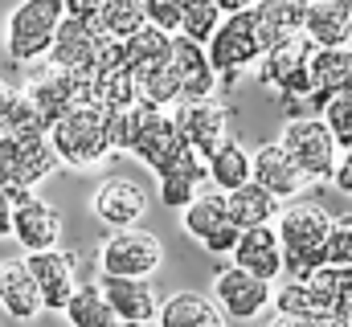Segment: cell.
<instances>
[{
    "mask_svg": "<svg viewBox=\"0 0 352 327\" xmlns=\"http://www.w3.org/2000/svg\"><path fill=\"white\" fill-rule=\"evenodd\" d=\"M266 327H352V324L336 311H320V315H283V311H274V319Z\"/></svg>",
    "mask_w": 352,
    "mask_h": 327,
    "instance_id": "cell-35",
    "label": "cell"
},
{
    "mask_svg": "<svg viewBox=\"0 0 352 327\" xmlns=\"http://www.w3.org/2000/svg\"><path fill=\"white\" fill-rule=\"evenodd\" d=\"M336 315H344V319L352 324V291L344 295V299H340V303H336Z\"/></svg>",
    "mask_w": 352,
    "mask_h": 327,
    "instance_id": "cell-39",
    "label": "cell"
},
{
    "mask_svg": "<svg viewBox=\"0 0 352 327\" xmlns=\"http://www.w3.org/2000/svg\"><path fill=\"white\" fill-rule=\"evenodd\" d=\"M90 213L107 229H131L148 217V192L127 176H107L90 196Z\"/></svg>",
    "mask_w": 352,
    "mask_h": 327,
    "instance_id": "cell-11",
    "label": "cell"
},
{
    "mask_svg": "<svg viewBox=\"0 0 352 327\" xmlns=\"http://www.w3.org/2000/svg\"><path fill=\"white\" fill-rule=\"evenodd\" d=\"M213 299L221 303V311L230 319H258L274 307V282H266L258 274L242 270L238 262H230L213 274Z\"/></svg>",
    "mask_w": 352,
    "mask_h": 327,
    "instance_id": "cell-10",
    "label": "cell"
},
{
    "mask_svg": "<svg viewBox=\"0 0 352 327\" xmlns=\"http://www.w3.org/2000/svg\"><path fill=\"white\" fill-rule=\"evenodd\" d=\"M33 278L41 282V295H45V311H66L70 299L78 295V258L66 253V249H41V253H25Z\"/></svg>",
    "mask_w": 352,
    "mask_h": 327,
    "instance_id": "cell-13",
    "label": "cell"
},
{
    "mask_svg": "<svg viewBox=\"0 0 352 327\" xmlns=\"http://www.w3.org/2000/svg\"><path fill=\"white\" fill-rule=\"evenodd\" d=\"M144 8H148V21H152V25H160V29H168V33H180V25H184L180 0H144Z\"/></svg>",
    "mask_w": 352,
    "mask_h": 327,
    "instance_id": "cell-34",
    "label": "cell"
},
{
    "mask_svg": "<svg viewBox=\"0 0 352 327\" xmlns=\"http://www.w3.org/2000/svg\"><path fill=\"white\" fill-rule=\"evenodd\" d=\"M303 33H307L320 49H340V45H349V37H352L349 4H344V0H311Z\"/></svg>",
    "mask_w": 352,
    "mask_h": 327,
    "instance_id": "cell-21",
    "label": "cell"
},
{
    "mask_svg": "<svg viewBox=\"0 0 352 327\" xmlns=\"http://www.w3.org/2000/svg\"><path fill=\"white\" fill-rule=\"evenodd\" d=\"M12 213H16V201L8 188H0V238H12Z\"/></svg>",
    "mask_w": 352,
    "mask_h": 327,
    "instance_id": "cell-37",
    "label": "cell"
},
{
    "mask_svg": "<svg viewBox=\"0 0 352 327\" xmlns=\"http://www.w3.org/2000/svg\"><path fill=\"white\" fill-rule=\"evenodd\" d=\"M173 41H176V33H168V29H160V25L148 21L140 33L127 37V66H131L135 74H144V70L168 62V58H173Z\"/></svg>",
    "mask_w": 352,
    "mask_h": 327,
    "instance_id": "cell-24",
    "label": "cell"
},
{
    "mask_svg": "<svg viewBox=\"0 0 352 327\" xmlns=\"http://www.w3.org/2000/svg\"><path fill=\"white\" fill-rule=\"evenodd\" d=\"M324 123L332 127V135H336L340 148H352V90L332 94V102L324 106Z\"/></svg>",
    "mask_w": 352,
    "mask_h": 327,
    "instance_id": "cell-32",
    "label": "cell"
},
{
    "mask_svg": "<svg viewBox=\"0 0 352 327\" xmlns=\"http://www.w3.org/2000/svg\"><path fill=\"white\" fill-rule=\"evenodd\" d=\"M278 144L291 152V160L299 164L316 184H332L336 168H340V144L332 135V127L324 123V115H303V119H287V127L278 131Z\"/></svg>",
    "mask_w": 352,
    "mask_h": 327,
    "instance_id": "cell-6",
    "label": "cell"
},
{
    "mask_svg": "<svg viewBox=\"0 0 352 327\" xmlns=\"http://www.w3.org/2000/svg\"><path fill=\"white\" fill-rule=\"evenodd\" d=\"M180 213H184V234L192 242H201L209 253H221V258L234 253V245L242 238V225L230 217V201H226L221 188L197 192V201L188 209H180Z\"/></svg>",
    "mask_w": 352,
    "mask_h": 327,
    "instance_id": "cell-8",
    "label": "cell"
},
{
    "mask_svg": "<svg viewBox=\"0 0 352 327\" xmlns=\"http://www.w3.org/2000/svg\"><path fill=\"white\" fill-rule=\"evenodd\" d=\"M303 282L311 286V295L320 299L324 311H336V303L352 291V266H332V262H324V266L311 270Z\"/></svg>",
    "mask_w": 352,
    "mask_h": 327,
    "instance_id": "cell-28",
    "label": "cell"
},
{
    "mask_svg": "<svg viewBox=\"0 0 352 327\" xmlns=\"http://www.w3.org/2000/svg\"><path fill=\"white\" fill-rule=\"evenodd\" d=\"M148 25V8H144V0H102V8H98V29L102 33H111V37H131V33H140Z\"/></svg>",
    "mask_w": 352,
    "mask_h": 327,
    "instance_id": "cell-27",
    "label": "cell"
},
{
    "mask_svg": "<svg viewBox=\"0 0 352 327\" xmlns=\"http://www.w3.org/2000/svg\"><path fill=\"white\" fill-rule=\"evenodd\" d=\"M324 253H328L332 266H352V217H332Z\"/></svg>",
    "mask_w": 352,
    "mask_h": 327,
    "instance_id": "cell-33",
    "label": "cell"
},
{
    "mask_svg": "<svg viewBox=\"0 0 352 327\" xmlns=\"http://www.w3.org/2000/svg\"><path fill=\"white\" fill-rule=\"evenodd\" d=\"M226 311L213 295H197V291H176L160 303V327H226Z\"/></svg>",
    "mask_w": 352,
    "mask_h": 327,
    "instance_id": "cell-20",
    "label": "cell"
},
{
    "mask_svg": "<svg viewBox=\"0 0 352 327\" xmlns=\"http://www.w3.org/2000/svg\"><path fill=\"white\" fill-rule=\"evenodd\" d=\"M221 4V12H246V8H254L258 0H217Z\"/></svg>",
    "mask_w": 352,
    "mask_h": 327,
    "instance_id": "cell-38",
    "label": "cell"
},
{
    "mask_svg": "<svg viewBox=\"0 0 352 327\" xmlns=\"http://www.w3.org/2000/svg\"><path fill=\"white\" fill-rule=\"evenodd\" d=\"M311 74H316V86L328 90V94H344V90H352V45H340V49H316Z\"/></svg>",
    "mask_w": 352,
    "mask_h": 327,
    "instance_id": "cell-26",
    "label": "cell"
},
{
    "mask_svg": "<svg viewBox=\"0 0 352 327\" xmlns=\"http://www.w3.org/2000/svg\"><path fill=\"white\" fill-rule=\"evenodd\" d=\"M144 119H148V102L107 111V131H111L115 152H135V144H140V135H144Z\"/></svg>",
    "mask_w": 352,
    "mask_h": 327,
    "instance_id": "cell-29",
    "label": "cell"
},
{
    "mask_svg": "<svg viewBox=\"0 0 352 327\" xmlns=\"http://www.w3.org/2000/svg\"><path fill=\"white\" fill-rule=\"evenodd\" d=\"M173 66L176 78H180V94L184 102H197V98H217V86H221V74L213 70L209 62V45L176 33L173 41Z\"/></svg>",
    "mask_w": 352,
    "mask_h": 327,
    "instance_id": "cell-14",
    "label": "cell"
},
{
    "mask_svg": "<svg viewBox=\"0 0 352 327\" xmlns=\"http://www.w3.org/2000/svg\"><path fill=\"white\" fill-rule=\"evenodd\" d=\"M332 184H336L344 196H352V148H344V152H340V168H336Z\"/></svg>",
    "mask_w": 352,
    "mask_h": 327,
    "instance_id": "cell-36",
    "label": "cell"
},
{
    "mask_svg": "<svg viewBox=\"0 0 352 327\" xmlns=\"http://www.w3.org/2000/svg\"><path fill=\"white\" fill-rule=\"evenodd\" d=\"M266 54V41H263V29H258V16L254 8L246 12H226L221 29L213 33L209 41V62L213 70L221 74V86H234L250 66H258Z\"/></svg>",
    "mask_w": 352,
    "mask_h": 327,
    "instance_id": "cell-5",
    "label": "cell"
},
{
    "mask_svg": "<svg viewBox=\"0 0 352 327\" xmlns=\"http://www.w3.org/2000/svg\"><path fill=\"white\" fill-rule=\"evenodd\" d=\"M254 180L270 188L278 201H291V196H303L316 180L299 168V164L291 160V152L274 139V144H263L258 152H254Z\"/></svg>",
    "mask_w": 352,
    "mask_h": 327,
    "instance_id": "cell-16",
    "label": "cell"
},
{
    "mask_svg": "<svg viewBox=\"0 0 352 327\" xmlns=\"http://www.w3.org/2000/svg\"><path fill=\"white\" fill-rule=\"evenodd\" d=\"M140 82H144V102H156V106H164V111L184 102L173 58H168V62H160V66H152V70H144V74H140Z\"/></svg>",
    "mask_w": 352,
    "mask_h": 327,
    "instance_id": "cell-30",
    "label": "cell"
},
{
    "mask_svg": "<svg viewBox=\"0 0 352 327\" xmlns=\"http://www.w3.org/2000/svg\"><path fill=\"white\" fill-rule=\"evenodd\" d=\"M274 311H283V315H320L324 307H320V299L311 295V286L303 278H287L274 291Z\"/></svg>",
    "mask_w": 352,
    "mask_h": 327,
    "instance_id": "cell-31",
    "label": "cell"
},
{
    "mask_svg": "<svg viewBox=\"0 0 352 327\" xmlns=\"http://www.w3.org/2000/svg\"><path fill=\"white\" fill-rule=\"evenodd\" d=\"M173 115H176V123H180V131H184V139H188L205 160L230 144V111H226V102H217V98H197V102H180Z\"/></svg>",
    "mask_w": 352,
    "mask_h": 327,
    "instance_id": "cell-12",
    "label": "cell"
},
{
    "mask_svg": "<svg viewBox=\"0 0 352 327\" xmlns=\"http://www.w3.org/2000/svg\"><path fill=\"white\" fill-rule=\"evenodd\" d=\"M50 144H54V152H58V160L66 164V168H94V164H102L111 152H115V144H111V131H107V111L102 106H74L66 119H58L54 127H50Z\"/></svg>",
    "mask_w": 352,
    "mask_h": 327,
    "instance_id": "cell-3",
    "label": "cell"
},
{
    "mask_svg": "<svg viewBox=\"0 0 352 327\" xmlns=\"http://www.w3.org/2000/svg\"><path fill=\"white\" fill-rule=\"evenodd\" d=\"M344 4H349V12H352V0H344Z\"/></svg>",
    "mask_w": 352,
    "mask_h": 327,
    "instance_id": "cell-41",
    "label": "cell"
},
{
    "mask_svg": "<svg viewBox=\"0 0 352 327\" xmlns=\"http://www.w3.org/2000/svg\"><path fill=\"white\" fill-rule=\"evenodd\" d=\"M62 21H66V0H21L4 16V54L16 66L45 62Z\"/></svg>",
    "mask_w": 352,
    "mask_h": 327,
    "instance_id": "cell-2",
    "label": "cell"
},
{
    "mask_svg": "<svg viewBox=\"0 0 352 327\" xmlns=\"http://www.w3.org/2000/svg\"><path fill=\"white\" fill-rule=\"evenodd\" d=\"M102 295L111 299L115 315L123 324H152L160 315V299L148 278H123V274H98Z\"/></svg>",
    "mask_w": 352,
    "mask_h": 327,
    "instance_id": "cell-18",
    "label": "cell"
},
{
    "mask_svg": "<svg viewBox=\"0 0 352 327\" xmlns=\"http://www.w3.org/2000/svg\"><path fill=\"white\" fill-rule=\"evenodd\" d=\"M226 201H230V217H234L242 229L270 225V221H278V213H283V201H278L270 188H263L258 180H250V184L226 192Z\"/></svg>",
    "mask_w": 352,
    "mask_h": 327,
    "instance_id": "cell-22",
    "label": "cell"
},
{
    "mask_svg": "<svg viewBox=\"0 0 352 327\" xmlns=\"http://www.w3.org/2000/svg\"><path fill=\"white\" fill-rule=\"evenodd\" d=\"M242 270L258 274L266 282H274L283 270H287V258H283V242H278V229L270 225H254V229H242V238L230 253Z\"/></svg>",
    "mask_w": 352,
    "mask_h": 327,
    "instance_id": "cell-19",
    "label": "cell"
},
{
    "mask_svg": "<svg viewBox=\"0 0 352 327\" xmlns=\"http://www.w3.org/2000/svg\"><path fill=\"white\" fill-rule=\"evenodd\" d=\"M12 238L25 253H41V249H58L62 242V213L54 205H45L41 196H25L16 201L12 213Z\"/></svg>",
    "mask_w": 352,
    "mask_h": 327,
    "instance_id": "cell-15",
    "label": "cell"
},
{
    "mask_svg": "<svg viewBox=\"0 0 352 327\" xmlns=\"http://www.w3.org/2000/svg\"><path fill=\"white\" fill-rule=\"evenodd\" d=\"M62 315H66L70 327H115L119 324V315H115V307H111V299L102 295L98 282H82Z\"/></svg>",
    "mask_w": 352,
    "mask_h": 327,
    "instance_id": "cell-25",
    "label": "cell"
},
{
    "mask_svg": "<svg viewBox=\"0 0 352 327\" xmlns=\"http://www.w3.org/2000/svg\"><path fill=\"white\" fill-rule=\"evenodd\" d=\"M188 152H197L188 139H184V131H180V123H176L173 111H164V106H156V102H148V119H144V135H140V144H135V152L131 156H140V160L148 164V172H156V180L160 176H168L176 172Z\"/></svg>",
    "mask_w": 352,
    "mask_h": 327,
    "instance_id": "cell-9",
    "label": "cell"
},
{
    "mask_svg": "<svg viewBox=\"0 0 352 327\" xmlns=\"http://www.w3.org/2000/svg\"><path fill=\"white\" fill-rule=\"evenodd\" d=\"M115 327H144V324H123V319H119V324H115Z\"/></svg>",
    "mask_w": 352,
    "mask_h": 327,
    "instance_id": "cell-40",
    "label": "cell"
},
{
    "mask_svg": "<svg viewBox=\"0 0 352 327\" xmlns=\"http://www.w3.org/2000/svg\"><path fill=\"white\" fill-rule=\"evenodd\" d=\"M0 311L12 315V319H37L45 311V295H41V282L33 278L29 262L25 258H8L0 262Z\"/></svg>",
    "mask_w": 352,
    "mask_h": 327,
    "instance_id": "cell-17",
    "label": "cell"
},
{
    "mask_svg": "<svg viewBox=\"0 0 352 327\" xmlns=\"http://www.w3.org/2000/svg\"><path fill=\"white\" fill-rule=\"evenodd\" d=\"M164 262V245L148 229H115L98 245V270L102 274H123V278H152Z\"/></svg>",
    "mask_w": 352,
    "mask_h": 327,
    "instance_id": "cell-7",
    "label": "cell"
},
{
    "mask_svg": "<svg viewBox=\"0 0 352 327\" xmlns=\"http://www.w3.org/2000/svg\"><path fill=\"white\" fill-rule=\"evenodd\" d=\"M278 242H283V258H287V274L291 278H307L311 270H320L328 262L324 242L332 229V213L316 201H291L278 213Z\"/></svg>",
    "mask_w": 352,
    "mask_h": 327,
    "instance_id": "cell-1",
    "label": "cell"
},
{
    "mask_svg": "<svg viewBox=\"0 0 352 327\" xmlns=\"http://www.w3.org/2000/svg\"><path fill=\"white\" fill-rule=\"evenodd\" d=\"M250 180H254V156H250L242 144L230 139L221 152L209 156V184H213V188L234 192V188H242V184H250Z\"/></svg>",
    "mask_w": 352,
    "mask_h": 327,
    "instance_id": "cell-23",
    "label": "cell"
},
{
    "mask_svg": "<svg viewBox=\"0 0 352 327\" xmlns=\"http://www.w3.org/2000/svg\"><path fill=\"white\" fill-rule=\"evenodd\" d=\"M58 152L50 144V131L41 135H0V188L12 192V201L33 196V188L54 176Z\"/></svg>",
    "mask_w": 352,
    "mask_h": 327,
    "instance_id": "cell-4",
    "label": "cell"
}]
</instances>
